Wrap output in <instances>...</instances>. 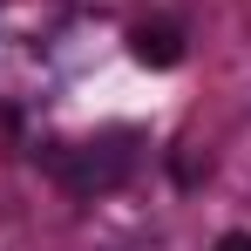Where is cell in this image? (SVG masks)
<instances>
[{
  "instance_id": "obj_1",
  "label": "cell",
  "mask_w": 251,
  "mask_h": 251,
  "mask_svg": "<svg viewBox=\"0 0 251 251\" xmlns=\"http://www.w3.org/2000/svg\"><path fill=\"white\" fill-rule=\"evenodd\" d=\"M68 190H116L129 170H136V129H109L102 143H82V150H48L41 156Z\"/></svg>"
},
{
  "instance_id": "obj_2",
  "label": "cell",
  "mask_w": 251,
  "mask_h": 251,
  "mask_svg": "<svg viewBox=\"0 0 251 251\" xmlns=\"http://www.w3.org/2000/svg\"><path fill=\"white\" fill-rule=\"evenodd\" d=\"M129 54H136L143 68H176V61H183V34H176L170 21H143V27H129Z\"/></svg>"
},
{
  "instance_id": "obj_3",
  "label": "cell",
  "mask_w": 251,
  "mask_h": 251,
  "mask_svg": "<svg viewBox=\"0 0 251 251\" xmlns=\"http://www.w3.org/2000/svg\"><path fill=\"white\" fill-rule=\"evenodd\" d=\"M217 251H251V231H224V238H217Z\"/></svg>"
}]
</instances>
